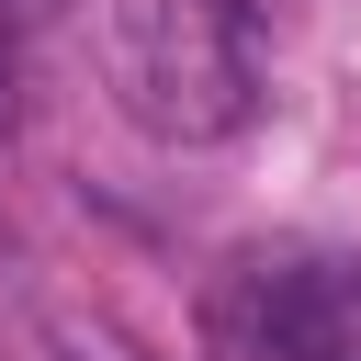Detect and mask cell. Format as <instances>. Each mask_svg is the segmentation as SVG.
<instances>
[{
  "instance_id": "7a4b0ae2",
  "label": "cell",
  "mask_w": 361,
  "mask_h": 361,
  "mask_svg": "<svg viewBox=\"0 0 361 361\" xmlns=\"http://www.w3.org/2000/svg\"><path fill=\"white\" fill-rule=\"evenodd\" d=\"M214 361H361V259L350 248H248L214 305Z\"/></svg>"
},
{
  "instance_id": "6da1fadb",
  "label": "cell",
  "mask_w": 361,
  "mask_h": 361,
  "mask_svg": "<svg viewBox=\"0 0 361 361\" xmlns=\"http://www.w3.org/2000/svg\"><path fill=\"white\" fill-rule=\"evenodd\" d=\"M113 90L158 147H214L259 113L248 0H113Z\"/></svg>"
}]
</instances>
